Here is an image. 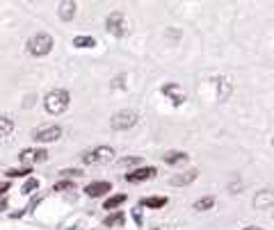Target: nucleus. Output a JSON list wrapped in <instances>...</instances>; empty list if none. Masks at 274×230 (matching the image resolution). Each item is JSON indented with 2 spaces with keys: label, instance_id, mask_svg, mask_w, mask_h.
Masks as SVG:
<instances>
[{
  "label": "nucleus",
  "instance_id": "f257e3e1",
  "mask_svg": "<svg viewBox=\"0 0 274 230\" xmlns=\"http://www.w3.org/2000/svg\"><path fill=\"white\" fill-rule=\"evenodd\" d=\"M69 103H71V96H69V91H64V89H53L48 96L43 98V107H46L48 114L66 112V110H69Z\"/></svg>",
  "mask_w": 274,
  "mask_h": 230
},
{
  "label": "nucleus",
  "instance_id": "f03ea898",
  "mask_svg": "<svg viewBox=\"0 0 274 230\" xmlns=\"http://www.w3.org/2000/svg\"><path fill=\"white\" fill-rule=\"evenodd\" d=\"M53 50V37L46 32H37L30 41H27V53L34 55V57H43Z\"/></svg>",
  "mask_w": 274,
  "mask_h": 230
},
{
  "label": "nucleus",
  "instance_id": "7ed1b4c3",
  "mask_svg": "<svg viewBox=\"0 0 274 230\" xmlns=\"http://www.w3.org/2000/svg\"><path fill=\"white\" fill-rule=\"evenodd\" d=\"M112 157H114V148H110V146H96V148H91V150H85L80 155V160L85 164H108Z\"/></svg>",
  "mask_w": 274,
  "mask_h": 230
},
{
  "label": "nucleus",
  "instance_id": "20e7f679",
  "mask_svg": "<svg viewBox=\"0 0 274 230\" xmlns=\"http://www.w3.org/2000/svg\"><path fill=\"white\" fill-rule=\"evenodd\" d=\"M105 25H108V32L119 39L128 34V18H126L121 11H112L108 16V21H105Z\"/></svg>",
  "mask_w": 274,
  "mask_h": 230
},
{
  "label": "nucleus",
  "instance_id": "39448f33",
  "mask_svg": "<svg viewBox=\"0 0 274 230\" xmlns=\"http://www.w3.org/2000/svg\"><path fill=\"white\" fill-rule=\"evenodd\" d=\"M137 118H140L137 112H133V110H121V112H117L110 118V125H112L114 130H128L137 123Z\"/></svg>",
  "mask_w": 274,
  "mask_h": 230
},
{
  "label": "nucleus",
  "instance_id": "423d86ee",
  "mask_svg": "<svg viewBox=\"0 0 274 230\" xmlns=\"http://www.w3.org/2000/svg\"><path fill=\"white\" fill-rule=\"evenodd\" d=\"M62 137V128L59 125H50V128H43V130H37L32 134V139L37 144H50V141H57Z\"/></svg>",
  "mask_w": 274,
  "mask_h": 230
},
{
  "label": "nucleus",
  "instance_id": "0eeeda50",
  "mask_svg": "<svg viewBox=\"0 0 274 230\" xmlns=\"http://www.w3.org/2000/svg\"><path fill=\"white\" fill-rule=\"evenodd\" d=\"M160 91L174 103V105H181V103H185V91H183L176 82H169V85H165Z\"/></svg>",
  "mask_w": 274,
  "mask_h": 230
},
{
  "label": "nucleus",
  "instance_id": "6e6552de",
  "mask_svg": "<svg viewBox=\"0 0 274 230\" xmlns=\"http://www.w3.org/2000/svg\"><path fill=\"white\" fill-rule=\"evenodd\" d=\"M108 192H112V185H110L108 180L89 182V185L85 187V194L87 196H91V198H98V196H103V194H108Z\"/></svg>",
  "mask_w": 274,
  "mask_h": 230
},
{
  "label": "nucleus",
  "instance_id": "1a4fd4ad",
  "mask_svg": "<svg viewBox=\"0 0 274 230\" xmlns=\"http://www.w3.org/2000/svg\"><path fill=\"white\" fill-rule=\"evenodd\" d=\"M18 160L23 162V164H30V162H46L48 160V153H46V150L43 148H25L21 153V155H18Z\"/></svg>",
  "mask_w": 274,
  "mask_h": 230
},
{
  "label": "nucleus",
  "instance_id": "9d476101",
  "mask_svg": "<svg viewBox=\"0 0 274 230\" xmlns=\"http://www.w3.org/2000/svg\"><path fill=\"white\" fill-rule=\"evenodd\" d=\"M153 176H156L153 166H142V169H137L133 173H126V182H144V180H151Z\"/></svg>",
  "mask_w": 274,
  "mask_h": 230
},
{
  "label": "nucleus",
  "instance_id": "9b49d317",
  "mask_svg": "<svg viewBox=\"0 0 274 230\" xmlns=\"http://www.w3.org/2000/svg\"><path fill=\"white\" fill-rule=\"evenodd\" d=\"M274 205V194L270 189H263V192H258L256 198H254V208L256 210H270Z\"/></svg>",
  "mask_w": 274,
  "mask_h": 230
},
{
  "label": "nucleus",
  "instance_id": "f8f14e48",
  "mask_svg": "<svg viewBox=\"0 0 274 230\" xmlns=\"http://www.w3.org/2000/svg\"><path fill=\"white\" fill-rule=\"evenodd\" d=\"M75 9H78V5H75L73 0H64V2H59L57 14H59V18H62V21H73Z\"/></svg>",
  "mask_w": 274,
  "mask_h": 230
},
{
  "label": "nucleus",
  "instance_id": "ddd939ff",
  "mask_svg": "<svg viewBox=\"0 0 274 230\" xmlns=\"http://www.w3.org/2000/svg\"><path fill=\"white\" fill-rule=\"evenodd\" d=\"M197 176H199V171H197V169H192V171H188V173L174 176L172 178V185H176V187H181V185H190V182L197 180Z\"/></svg>",
  "mask_w": 274,
  "mask_h": 230
},
{
  "label": "nucleus",
  "instance_id": "4468645a",
  "mask_svg": "<svg viewBox=\"0 0 274 230\" xmlns=\"http://www.w3.org/2000/svg\"><path fill=\"white\" fill-rule=\"evenodd\" d=\"M231 91H233V85L229 78H220L217 80V94H220V101H226V98L231 96Z\"/></svg>",
  "mask_w": 274,
  "mask_h": 230
},
{
  "label": "nucleus",
  "instance_id": "2eb2a0df",
  "mask_svg": "<svg viewBox=\"0 0 274 230\" xmlns=\"http://www.w3.org/2000/svg\"><path fill=\"white\" fill-rule=\"evenodd\" d=\"M162 160H165L167 164H183V162L188 160V153H181V150H169V153H165V155H162Z\"/></svg>",
  "mask_w": 274,
  "mask_h": 230
},
{
  "label": "nucleus",
  "instance_id": "dca6fc26",
  "mask_svg": "<svg viewBox=\"0 0 274 230\" xmlns=\"http://www.w3.org/2000/svg\"><path fill=\"white\" fill-rule=\"evenodd\" d=\"M142 205L146 208H165L167 205V196H151V198H142Z\"/></svg>",
  "mask_w": 274,
  "mask_h": 230
},
{
  "label": "nucleus",
  "instance_id": "f3484780",
  "mask_svg": "<svg viewBox=\"0 0 274 230\" xmlns=\"http://www.w3.org/2000/svg\"><path fill=\"white\" fill-rule=\"evenodd\" d=\"M73 46H75V48H91V46H96V39H94V37H85V34H82V37L73 39Z\"/></svg>",
  "mask_w": 274,
  "mask_h": 230
},
{
  "label": "nucleus",
  "instance_id": "a211bd4d",
  "mask_svg": "<svg viewBox=\"0 0 274 230\" xmlns=\"http://www.w3.org/2000/svg\"><path fill=\"white\" fill-rule=\"evenodd\" d=\"M121 203H126V194H114V196H110L108 201H105V210H114Z\"/></svg>",
  "mask_w": 274,
  "mask_h": 230
},
{
  "label": "nucleus",
  "instance_id": "6ab92c4d",
  "mask_svg": "<svg viewBox=\"0 0 274 230\" xmlns=\"http://www.w3.org/2000/svg\"><path fill=\"white\" fill-rule=\"evenodd\" d=\"M215 205V198L213 196H206V198H199L197 203H194V210H199V212H206V210H210Z\"/></svg>",
  "mask_w": 274,
  "mask_h": 230
},
{
  "label": "nucleus",
  "instance_id": "aec40b11",
  "mask_svg": "<svg viewBox=\"0 0 274 230\" xmlns=\"http://www.w3.org/2000/svg\"><path fill=\"white\" fill-rule=\"evenodd\" d=\"M11 130H14V121L7 116H0V137H7Z\"/></svg>",
  "mask_w": 274,
  "mask_h": 230
},
{
  "label": "nucleus",
  "instance_id": "412c9836",
  "mask_svg": "<svg viewBox=\"0 0 274 230\" xmlns=\"http://www.w3.org/2000/svg\"><path fill=\"white\" fill-rule=\"evenodd\" d=\"M124 219H126V214H124V212H114V214H110L108 219H105V226H108V228H112V226L124 224Z\"/></svg>",
  "mask_w": 274,
  "mask_h": 230
},
{
  "label": "nucleus",
  "instance_id": "4be33fe9",
  "mask_svg": "<svg viewBox=\"0 0 274 230\" xmlns=\"http://www.w3.org/2000/svg\"><path fill=\"white\" fill-rule=\"evenodd\" d=\"M30 173H32L30 166H21V169H9L7 176H9V178H25V176H30Z\"/></svg>",
  "mask_w": 274,
  "mask_h": 230
},
{
  "label": "nucleus",
  "instance_id": "5701e85b",
  "mask_svg": "<svg viewBox=\"0 0 274 230\" xmlns=\"http://www.w3.org/2000/svg\"><path fill=\"white\" fill-rule=\"evenodd\" d=\"M34 189H39V180H37V178H27V182H25V185H23V189H21V192L27 196V194H32Z\"/></svg>",
  "mask_w": 274,
  "mask_h": 230
},
{
  "label": "nucleus",
  "instance_id": "b1692460",
  "mask_svg": "<svg viewBox=\"0 0 274 230\" xmlns=\"http://www.w3.org/2000/svg\"><path fill=\"white\" fill-rule=\"evenodd\" d=\"M64 189H73V182L71 180H62V182H57L53 187V192H64Z\"/></svg>",
  "mask_w": 274,
  "mask_h": 230
},
{
  "label": "nucleus",
  "instance_id": "393cba45",
  "mask_svg": "<svg viewBox=\"0 0 274 230\" xmlns=\"http://www.w3.org/2000/svg\"><path fill=\"white\" fill-rule=\"evenodd\" d=\"M121 164H124V166H128V164H137V157H124V160H121Z\"/></svg>",
  "mask_w": 274,
  "mask_h": 230
},
{
  "label": "nucleus",
  "instance_id": "a878e982",
  "mask_svg": "<svg viewBox=\"0 0 274 230\" xmlns=\"http://www.w3.org/2000/svg\"><path fill=\"white\" fill-rule=\"evenodd\" d=\"M7 189H9V182H0V196H2Z\"/></svg>",
  "mask_w": 274,
  "mask_h": 230
},
{
  "label": "nucleus",
  "instance_id": "bb28decb",
  "mask_svg": "<svg viewBox=\"0 0 274 230\" xmlns=\"http://www.w3.org/2000/svg\"><path fill=\"white\" fill-rule=\"evenodd\" d=\"M5 208H7V201H5V198H0V212H2Z\"/></svg>",
  "mask_w": 274,
  "mask_h": 230
},
{
  "label": "nucleus",
  "instance_id": "cd10ccee",
  "mask_svg": "<svg viewBox=\"0 0 274 230\" xmlns=\"http://www.w3.org/2000/svg\"><path fill=\"white\" fill-rule=\"evenodd\" d=\"M245 230H263V228H258V226H247Z\"/></svg>",
  "mask_w": 274,
  "mask_h": 230
},
{
  "label": "nucleus",
  "instance_id": "c85d7f7f",
  "mask_svg": "<svg viewBox=\"0 0 274 230\" xmlns=\"http://www.w3.org/2000/svg\"><path fill=\"white\" fill-rule=\"evenodd\" d=\"M153 230H160V228H153Z\"/></svg>",
  "mask_w": 274,
  "mask_h": 230
}]
</instances>
